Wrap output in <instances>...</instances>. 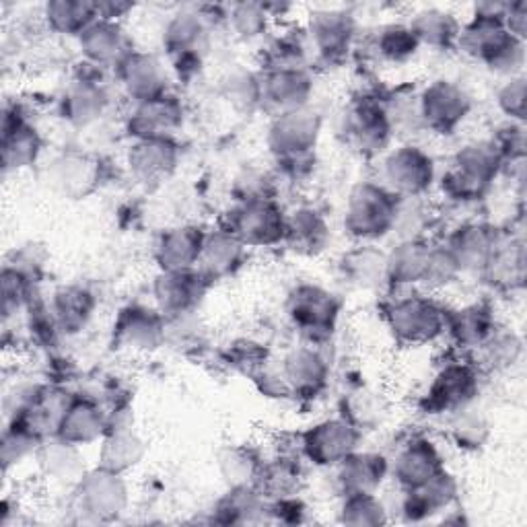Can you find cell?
<instances>
[{
  "mask_svg": "<svg viewBox=\"0 0 527 527\" xmlns=\"http://www.w3.org/2000/svg\"><path fill=\"white\" fill-rule=\"evenodd\" d=\"M416 42H418V38L412 29L392 27V29L385 31L383 40H381V48L392 60H404L410 54H414Z\"/></svg>",
  "mask_w": 527,
  "mask_h": 527,
  "instance_id": "d6986e66",
  "label": "cell"
},
{
  "mask_svg": "<svg viewBox=\"0 0 527 527\" xmlns=\"http://www.w3.org/2000/svg\"><path fill=\"white\" fill-rule=\"evenodd\" d=\"M283 219L268 202H250L237 217V233L252 243H268L283 235Z\"/></svg>",
  "mask_w": 527,
  "mask_h": 527,
  "instance_id": "52a82bcc",
  "label": "cell"
},
{
  "mask_svg": "<svg viewBox=\"0 0 527 527\" xmlns=\"http://www.w3.org/2000/svg\"><path fill=\"white\" fill-rule=\"evenodd\" d=\"M394 330L406 340H429L439 334L443 326L441 311L425 299H410L394 307L392 311Z\"/></svg>",
  "mask_w": 527,
  "mask_h": 527,
  "instance_id": "277c9868",
  "label": "cell"
},
{
  "mask_svg": "<svg viewBox=\"0 0 527 527\" xmlns=\"http://www.w3.org/2000/svg\"><path fill=\"white\" fill-rule=\"evenodd\" d=\"M200 237L194 231L188 229H180L171 235L165 237L163 241V262H167L165 266L171 270H182V260H180V252L184 258V264L190 266V262H194L200 256Z\"/></svg>",
  "mask_w": 527,
  "mask_h": 527,
  "instance_id": "7c38bea8",
  "label": "cell"
},
{
  "mask_svg": "<svg viewBox=\"0 0 527 527\" xmlns=\"http://www.w3.org/2000/svg\"><path fill=\"white\" fill-rule=\"evenodd\" d=\"M48 15L52 17V21L56 23L58 29H66V31H73L87 25V21L93 15V7L89 5H52L48 7Z\"/></svg>",
  "mask_w": 527,
  "mask_h": 527,
  "instance_id": "ffe728a7",
  "label": "cell"
},
{
  "mask_svg": "<svg viewBox=\"0 0 527 527\" xmlns=\"http://www.w3.org/2000/svg\"><path fill=\"white\" fill-rule=\"evenodd\" d=\"M497 171V153L488 151V147H468L460 153L455 169L449 173V186L453 192L474 196L493 178Z\"/></svg>",
  "mask_w": 527,
  "mask_h": 527,
  "instance_id": "7a4b0ae2",
  "label": "cell"
},
{
  "mask_svg": "<svg viewBox=\"0 0 527 527\" xmlns=\"http://www.w3.org/2000/svg\"><path fill=\"white\" fill-rule=\"evenodd\" d=\"M437 474H439V458L431 443H414L398 462V476L410 488L427 484Z\"/></svg>",
  "mask_w": 527,
  "mask_h": 527,
  "instance_id": "ba28073f",
  "label": "cell"
},
{
  "mask_svg": "<svg viewBox=\"0 0 527 527\" xmlns=\"http://www.w3.org/2000/svg\"><path fill=\"white\" fill-rule=\"evenodd\" d=\"M468 110V101L460 89L447 83L433 85L423 97V116L439 130H449L458 124Z\"/></svg>",
  "mask_w": 527,
  "mask_h": 527,
  "instance_id": "5b68a950",
  "label": "cell"
},
{
  "mask_svg": "<svg viewBox=\"0 0 527 527\" xmlns=\"http://www.w3.org/2000/svg\"><path fill=\"white\" fill-rule=\"evenodd\" d=\"M295 320L309 332L313 330H324L328 328L332 315H334V307L332 301L328 299V295L315 291V289H307L303 293H299L297 297V307L293 309Z\"/></svg>",
  "mask_w": 527,
  "mask_h": 527,
  "instance_id": "9c48e42d",
  "label": "cell"
},
{
  "mask_svg": "<svg viewBox=\"0 0 527 527\" xmlns=\"http://www.w3.org/2000/svg\"><path fill=\"white\" fill-rule=\"evenodd\" d=\"M268 87V97L270 101H274L276 105L283 103L287 110H295L299 108V101H303L301 97L307 93V81L299 75V73H291V70H283V73H276L270 81Z\"/></svg>",
  "mask_w": 527,
  "mask_h": 527,
  "instance_id": "5bb4252c",
  "label": "cell"
},
{
  "mask_svg": "<svg viewBox=\"0 0 527 527\" xmlns=\"http://www.w3.org/2000/svg\"><path fill=\"white\" fill-rule=\"evenodd\" d=\"M357 435L346 423H326L315 427L307 435L305 447L313 460H318L320 464H334L338 460H346L350 449L355 447Z\"/></svg>",
  "mask_w": 527,
  "mask_h": 527,
  "instance_id": "8992f818",
  "label": "cell"
},
{
  "mask_svg": "<svg viewBox=\"0 0 527 527\" xmlns=\"http://www.w3.org/2000/svg\"><path fill=\"white\" fill-rule=\"evenodd\" d=\"M453 332L458 334L460 342H466V344L480 342L488 334V320H486L484 311H480L478 307L460 311V318L453 324Z\"/></svg>",
  "mask_w": 527,
  "mask_h": 527,
  "instance_id": "ac0fdd59",
  "label": "cell"
},
{
  "mask_svg": "<svg viewBox=\"0 0 527 527\" xmlns=\"http://www.w3.org/2000/svg\"><path fill=\"white\" fill-rule=\"evenodd\" d=\"M287 373L299 388H313L322 381V365L311 353H295L287 361Z\"/></svg>",
  "mask_w": 527,
  "mask_h": 527,
  "instance_id": "e0dca14e",
  "label": "cell"
},
{
  "mask_svg": "<svg viewBox=\"0 0 527 527\" xmlns=\"http://www.w3.org/2000/svg\"><path fill=\"white\" fill-rule=\"evenodd\" d=\"M85 46L91 58L95 60H108L120 50V35L114 25H97L85 29Z\"/></svg>",
  "mask_w": 527,
  "mask_h": 527,
  "instance_id": "9a60e30c",
  "label": "cell"
},
{
  "mask_svg": "<svg viewBox=\"0 0 527 527\" xmlns=\"http://www.w3.org/2000/svg\"><path fill=\"white\" fill-rule=\"evenodd\" d=\"M472 394V375L466 369H447L435 383L433 400L439 406H458Z\"/></svg>",
  "mask_w": 527,
  "mask_h": 527,
  "instance_id": "4fadbf2b",
  "label": "cell"
},
{
  "mask_svg": "<svg viewBox=\"0 0 527 527\" xmlns=\"http://www.w3.org/2000/svg\"><path fill=\"white\" fill-rule=\"evenodd\" d=\"M416 38H423L431 44H443L451 40L455 35V23L449 19V15L429 11L425 15H420L416 29H414Z\"/></svg>",
  "mask_w": 527,
  "mask_h": 527,
  "instance_id": "2e32d148",
  "label": "cell"
},
{
  "mask_svg": "<svg viewBox=\"0 0 527 527\" xmlns=\"http://www.w3.org/2000/svg\"><path fill=\"white\" fill-rule=\"evenodd\" d=\"M344 482L348 488H353V495H369V490L381 482L383 476V460L377 455H357V458L344 460Z\"/></svg>",
  "mask_w": 527,
  "mask_h": 527,
  "instance_id": "30bf717a",
  "label": "cell"
},
{
  "mask_svg": "<svg viewBox=\"0 0 527 527\" xmlns=\"http://www.w3.org/2000/svg\"><path fill=\"white\" fill-rule=\"evenodd\" d=\"M396 215L398 206L388 194L375 186H361L350 196L346 225L359 237H377L396 223Z\"/></svg>",
  "mask_w": 527,
  "mask_h": 527,
  "instance_id": "6da1fadb",
  "label": "cell"
},
{
  "mask_svg": "<svg viewBox=\"0 0 527 527\" xmlns=\"http://www.w3.org/2000/svg\"><path fill=\"white\" fill-rule=\"evenodd\" d=\"M315 42L326 54H338L348 46L350 40V21L338 13H326L315 17L313 25Z\"/></svg>",
  "mask_w": 527,
  "mask_h": 527,
  "instance_id": "8fae6325",
  "label": "cell"
},
{
  "mask_svg": "<svg viewBox=\"0 0 527 527\" xmlns=\"http://www.w3.org/2000/svg\"><path fill=\"white\" fill-rule=\"evenodd\" d=\"M385 173H388L390 184L398 192L418 194L431 186L433 163L425 153L416 151L414 147H404L388 159Z\"/></svg>",
  "mask_w": 527,
  "mask_h": 527,
  "instance_id": "3957f363",
  "label": "cell"
}]
</instances>
